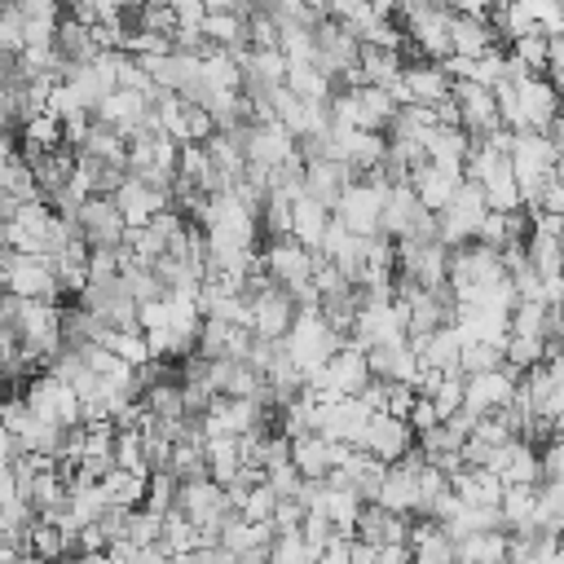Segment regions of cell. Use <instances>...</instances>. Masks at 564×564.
<instances>
[{
	"label": "cell",
	"mask_w": 564,
	"mask_h": 564,
	"mask_svg": "<svg viewBox=\"0 0 564 564\" xmlns=\"http://www.w3.org/2000/svg\"><path fill=\"white\" fill-rule=\"evenodd\" d=\"M203 0H172V23L177 27H199L203 23Z\"/></svg>",
	"instance_id": "cell-49"
},
{
	"label": "cell",
	"mask_w": 564,
	"mask_h": 564,
	"mask_svg": "<svg viewBox=\"0 0 564 564\" xmlns=\"http://www.w3.org/2000/svg\"><path fill=\"white\" fill-rule=\"evenodd\" d=\"M406 428H410L415 437L428 432V428H437V410H432L428 397H415V406H410V415H406Z\"/></svg>",
	"instance_id": "cell-48"
},
{
	"label": "cell",
	"mask_w": 564,
	"mask_h": 564,
	"mask_svg": "<svg viewBox=\"0 0 564 564\" xmlns=\"http://www.w3.org/2000/svg\"><path fill=\"white\" fill-rule=\"evenodd\" d=\"M428 402H432V410H437V424H445L450 415H459V406H463V375H445L441 388H437Z\"/></svg>",
	"instance_id": "cell-36"
},
{
	"label": "cell",
	"mask_w": 564,
	"mask_h": 564,
	"mask_svg": "<svg viewBox=\"0 0 564 564\" xmlns=\"http://www.w3.org/2000/svg\"><path fill=\"white\" fill-rule=\"evenodd\" d=\"M273 507H278V498L269 494V485H260V489H247L238 516H242L247 524H269V520H273Z\"/></svg>",
	"instance_id": "cell-37"
},
{
	"label": "cell",
	"mask_w": 564,
	"mask_h": 564,
	"mask_svg": "<svg viewBox=\"0 0 564 564\" xmlns=\"http://www.w3.org/2000/svg\"><path fill=\"white\" fill-rule=\"evenodd\" d=\"M538 362H542V340L507 336V345H503V366H511L516 375H524V371H533Z\"/></svg>",
	"instance_id": "cell-32"
},
{
	"label": "cell",
	"mask_w": 564,
	"mask_h": 564,
	"mask_svg": "<svg viewBox=\"0 0 564 564\" xmlns=\"http://www.w3.org/2000/svg\"><path fill=\"white\" fill-rule=\"evenodd\" d=\"M98 349H106L111 358H120L124 366H146L150 362V353H146V340H142V331H106V340L98 345Z\"/></svg>",
	"instance_id": "cell-26"
},
{
	"label": "cell",
	"mask_w": 564,
	"mask_h": 564,
	"mask_svg": "<svg viewBox=\"0 0 564 564\" xmlns=\"http://www.w3.org/2000/svg\"><path fill=\"white\" fill-rule=\"evenodd\" d=\"M177 485H185V481H203L207 476V459H203V445H194V441H177L172 445V454H168V467H163Z\"/></svg>",
	"instance_id": "cell-23"
},
{
	"label": "cell",
	"mask_w": 564,
	"mask_h": 564,
	"mask_svg": "<svg viewBox=\"0 0 564 564\" xmlns=\"http://www.w3.org/2000/svg\"><path fill=\"white\" fill-rule=\"evenodd\" d=\"M133 32H155V36H172L177 23H172V5H142L137 10V27Z\"/></svg>",
	"instance_id": "cell-40"
},
{
	"label": "cell",
	"mask_w": 564,
	"mask_h": 564,
	"mask_svg": "<svg viewBox=\"0 0 564 564\" xmlns=\"http://www.w3.org/2000/svg\"><path fill=\"white\" fill-rule=\"evenodd\" d=\"M111 203H115V212H120V221H124L128 229H142L155 212L172 207V203H168V194H159V190H150V185L133 181V177H124V185L111 194Z\"/></svg>",
	"instance_id": "cell-8"
},
{
	"label": "cell",
	"mask_w": 564,
	"mask_h": 564,
	"mask_svg": "<svg viewBox=\"0 0 564 564\" xmlns=\"http://www.w3.org/2000/svg\"><path fill=\"white\" fill-rule=\"evenodd\" d=\"M229 137L238 142L242 159L251 168H264V172H273V168H282L287 159H296V137L282 128V124H242Z\"/></svg>",
	"instance_id": "cell-2"
},
{
	"label": "cell",
	"mask_w": 564,
	"mask_h": 564,
	"mask_svg": "<svg viewBox=\"0 0 564 564\" xmlns=\"http://www.w3.org/2000/svg\"><path fill=\"white\" fill-rule=\"evenodd\" d=\"M89 282H111L120 278V247H89Z\"/></svg>",
	"instance_id": "cell-39"
},
{
	"label": "cell",
	"mask_w": 564,
	"mask_h": 564,
	"mask_svg": "<svg viewBox=\"0 0 564 564\" xmlns=\"http://www.w3.org/2000/svg\"><path fill=\"white\" fill-rule=\"evenodd\" d=\"M111 459L120 472H133V476H150L146 472V459H142V432H115L111 441Z\"/></svg>",
	"instance_id": "cell-28"
},
{
	"label": "cell",
	"mask_w": 564,
	"mask_h": 564,
	"mask_svg": "<svg viewBox=\"0 0 564 564\" xmlns=\"http://www.w3.org/2000/svg\"><path fill=\"white\" fill-rule=\"evenodd\" d=\"M402 84L410 93L415 106H432L441 98H450V80L441 76L437 63H419V67H402Z\"/></svg>",
	"instance_id": "cell-14"
},
{
	"label": "cell",
	"mask_w": 564,
	"mask_h": 564,
	"mask_svg": "<svg viewBox=\"0 0 564 564\" xmlns=\"http://www.w3.org/2000/svg\"><path fill=\"white\" fill-rule=\"evenodd\" d=\"M301 538H305V546H314V551H323L331 538H336V529H331V520L323 516V511H305V524H301Z\"/></svg>",
	"instance_id": "cell-44"
},
{
	"label": "cell",
	"mask_w": 564,
	"mask_h": 564,
	"mask_svg": "<svg viewBox=\"0 0 564 564\" xmlns=\"http://www.w3.org/2000/svg\"><path fill=\"white\" fill-rule=\"evenodd\" d=\"M384 199H388V181H384L380 172H366L362 181H353V185H345V190H340V199H336L331 216H336L353 238H375Z\"/></svg>",
	"instance_id": "cell-1"
},
{
	"label": "cell",
	"mask_w": 564,
	"mask_h": 564,
	"mask_svg": "<svg viewBox=\"0 0 564 564\" xmlns=\"http://www.w3.org/2000/svg\"><path fill=\"white\" fill-rule=\"evenodd\" d=\"M516 380L520 375L511 366H498L489 375H463V406L459 410H467L472 419H485V415L503 410L511 402V393H516Z\"/></svg>",
	"instance_id": "cell-3"
},
{
	"label": "cell",
	"mask_w": 564,
	"mask_h": 564,
	"mask_svg": "<svg viewBox=\"0 0 564 564\" xmlns=\"http://www.w3.org/2000/svg\"><path fill=\"white\" fill-rule=\"evenodd\" d=\"M292 467L301 472V481H323L331 467H327V441L318 432H305L292 441Z\"/></svg>",
	"instance_id": "cell-19"
},
{
	"label": "cell",
	"mask_w": 564,
	"mask_h": 564,
	"mask_svg": "<svg viewBox=\"0 0 564 564\" xmlns=\"http://www.w3.org/2000/svg\"><path fill=\"white\" fill-rule=\"evenodd\" d=\"M260 264H264V273L278 282V287H305V282L314 278V251L309 247H301V242H292V238H278V242H269L264 247V256H260Z\"/></svg>",
	"instance_id": "cell-4"
},
{
	"label": "cell",
	"mask_w": 564,
	"mask_h": 564,
	"mask_svg": "<svg viewBox=\"0 0 564 564\" xmlns=\"http://www.w3.org/2000/svg\"><path fill=\"white\" fill-rule=\"evenodd\" d=\"M172 503H177V481H172L168 472H150V476H146V498H142V507H146L150 516H168Z\"/></svg>",
	"instance_id": "cell-30"
},
{
	"label": "cell",
	"mask_w": 564,
	"mask_h": 564,
	"mask_svg": "<svg viewBox=\"0 0 564 564\" xmlns=\"http://www.w3.org/2000/svg\"><path fill=\"white\" fill-rule=\"evenodd\" d=\"M292 323H296V305H292V292L287 287H269L264 296L251 301V336L256 340L278 345L282 336L292 331Z\"/></svg>",
	"instance_id": "cell-6"
},
{
	"label": "cell",
	"mask_w": 564,
	"mask_h": 564,
	"mask_svg": "<svg viewBox=\"0 0 564 564\" xmlns=\"http://www.w3.org/2000/svg\"><path fill=\"white\" fill-rule=\"evenodd\" d=\"M269 542H273V524H247L238 511L221 524V551H229L234 560L256 551V546H269Z\"/></svg>",
	"instance_id": "cell-17"
},
{
	"label": "cell",
	"mask_w": 564,
	"mask_h": 564,
	"mask_svg": "<svg viewBox=\"0 0 564 564\" xmlns=\"http://www.w3.org/2000/svg\"><path fill=\"white\" fill-rule=\"evenodd\" d=\"M282 89L296 93L301 102H327V98L336 93V84H331L323 71H314V67H296V71H287V80H282Z\"/></svg>",
	"instance_id": "cell-24"
},
{
	"label": "cell",
	"mask_w": 564,
	"mask_h": 564,
	"mask_svg": "<svg viewBox=\"0 0 564 564\" xmlns=\"http://www.w3.org/2000/svg\"><path fill=\"white\" fill-rule=\"evenodd\" d=\"M327 221H331V212H327V207H318L314 199H305V194H301V199H292V242H301V247L318 251Z\"/></svg>",
	"instance_id": "cell-16"
},
{
	"label": "cell",
	"mask_w": 564,
	"mask_h": 564,
	"mask_svg": "<svg viewBox=\"0 0 564 564\" xmlns=\"http://www.w3.org/2000/svg\"><path fill=\"white\" fill-rule=\"evenodd\" d=\"M23 142H32L36 150H58L63 146V124L58 120H49V115H36V120H27L23 124Z\"/></svg>",
	"instance_id": "cell-35"
},
{
	"label": "cell",
	"mask_w": 564,
	"mask_h": 564,
	"mask_svg": "<svg viewBox=\"0 0 564 564\" xmlns=\"http://www.w3.org/2000/svg\"><path fill=\"white\" fill-rule=\"evenodd\" d=\"M318 555L323 551L305 546L301 533H273V542H269V564H318Z\"/></svg>",
	"instance_id": "cell-27"
},
{
	"label": "cell",
	"mask_w": 564,
	"mask_h": 564,
	"mask_svg": "<svg viewBox=\"0 0 564 564\" xmlns=\"http://www.w3.org/2000/svg\"><path fill=\"white\" fill-rule=\"evenodd\" d=\"M19 498V485H14V472L5 467V472H0V507H10Z\"/></svg>",
	"instance_id": "cell-50"
},
{
	"label": "cell",
	"mask_w": 564,
	"mask_h": 564,
	"mask_svg": "<svg viewBox=\"0 0 564 564\" xmlns=\"http://www.w3.org/2000/svg\"><path fill=\"white\" fill-rule=\"evenodd\" d=\"M323 375H327V384L340 393V397H358L366 384H371V366H366V353L358 349V345H340L336 353H331V362L323 366Z\"/></svg>",
	"instance_id": "cell-9"
},
{
	"label": "cell",
	"mask_w": 564,
	"mask_h": 564,
	"mask_svg": "<svg viewBox=\"0 0 564 564\" xmlns=\"http://www.w3.org/2000/svg\"><path fill=\"white\" fill-rule=\"evenodd\" d=\"M516 102H520V120H524V128H529V133H542V128H546V120H555V115H560V93H555L542 76L520 80V84H516Z\"/></svg>",
	"instance_id": "cell-10"
},
{
	"label": "cell",
	"mask_w": 564,
	"mask_h": 564,
	"mask_svg": "<svg viewBox=\"0 0 564 564\" xmlns=\"http://www.w3.org/2000/svg\"><path fill=\"white\" fill-rule=\"evenodd\" d=\"M507 560V533H467L454 542V564H503Z\"/></svg>",
	"instance_id": "cell-18"
},
{
	"label": "cell",
	"mask_w": 564,
	"mask_h": 564,
	"mask_svg": "<svg viewBox=\"0 0 564 564\" xmlns=\"http://www.w3.org/2000/svg\"><path fill=\"white\" fill-rule=\"evenodd\" d=\"M415 388L410 384H388V393H384V415L388 419H402L406 424V415H410V406H415Z\"/></svg>",
	"instance_id": "cell-45"
},
{
	"label": "cell",
	"mask_w": 564,
	"mask_h": 564,
	"mask_svg": "<svg viewBox=\"0 0 564 564\" xmlns=\"http://www.w3.org/2000/svg\"><path fill=\"white\" fill-rule=\"evenodd\" d=\"M199 32H203V41L216 45V49H229V45H242V41H247V36H242V19L234 14V5H229V10H207L203 23H199Z\"/></svg>",
	"instance_id": "cell-20"
},
{
	"label": "cell",
	"mask_w": 564,
	"mask_h": 564,
	"mask_svg": "<svg viewBox=\"0 0 564 564\" xmlns=\"http://www.w3.org/2000/svg\"><path fill=\"white\" fill-rule=\"evenodd\" d=\"M27 555H36L41 564H58V560H67V538H63L54 524L36 520V524L27 529Z\"/></svg>",
	"instance_id": "cell-25"
},
{
	"label": "cell",
	"mask_w": 564,
	"mask_h": 564,
	"mask_svg": "<svg viewBox=\"0 0 564 564\" xmlns=\"http://www.w3.org/2000/svg\"><path fill=\"white\" fill-rule=\"evenodd\" d=\"M472 441H481V445L498 450V445H507V441H511V432H507V424H503L498 415H485V419H476V428H472Z\"/></svg>",
	"instance_id": "cell-46"
},
{
	"label": "cell",
	"mask_w": 564,
	"mask_h": 564,
	"mask_svg": "<svg viewBox=\"0 0 564 564\" xmlns=\"http://www.w3.org/2000/svg\"><path fill=\"white\" fill-rule=\"evenodd\" d=\"M142 406L150 410V419H185L181 415V388L177 384H155L142 393Z\"/></svg>",
	"instance_id": "cell-29"
},
{
	"label": "cell",
	"mask_w": 564,
	"mask_h": 564,
	"mask_svg": "<svg viewBox=\"0 0 564 564\" xmlns=\"http://www.w3.org/2000/svg\"><path fill=\"white\" fill-rule=\"evenodd\" d=\"M459 353H463V340L454 336V327H437L428 336V349H424V362L419 366H437L445 375H459Z\"/></svg>",
	"instance_id": "cell-21"
},
{
	"label": "cell",
	"mask_w": 564,
	"mask_h": 564,
	"mask_svg": "<svg viewBox=\"0 0 564 564\" xmlns=\"http://www.w3.org/2000/svg\"><path fill=\"white\" fill-rule=\"evenodd\" d=\"M349 564H375V546L353 542V546H349Z\"/></svg>",
	"instance_id": "cell-51"
},
{
	"label": "cell",
	"mask_w": 564,
	"mask_h": 564,
	"mask_svg": "<svg viewBox=\"0 0 564 564\" xmlns=\"http://www.w3.org/2000/svg\"><path fill=\"white\" fill-rule=\"evenodd\" d=\"M76 229H80V242L84 247H120L124 242V221L115 212L111 199H84L80 212H76Z\"/></svg>",
	"instance_id": "cell-7"
},
{
	"label": "cell",
	"mask_w": 564,
	"mask_h": 564,
	"mask_svg": "<svg viewBox=\"0 0 564 564\" xmlns=\"http://www.w3.org/2000/svg\"><path fill=\"white\" fill-rule=\"evenodd\" d=\"M10 533V520H5V507H0V538H5Z\"/></svg>",
	"instance_id": "cell-52"
},
{
	"label": "cell",
	"mask_w": 564,
	"mask_h": 564,
	"mask_svg": "<svg viewBox=\"0 0 564 564\" xmlns=\"http://www.w3.org/2000/svg\"><path fill=\"white\" fill-rule=\"evenodd\" d=\"M358 181V172L349 168V163H336V159H323V163H305V199H314L318 207H336V199H340V190L345 185H353Z\"/></svg>",
	"instance_id": "cell-11"
},
{
	"label": "cell",
	"mask_w": 564,
	"mask_h": 564,
	"mask_svg": "<svg viewBox=\"0 0 564 564\" xmlns=\"http://www.w3.org/2000/svg\"><path fill=\"white\" fill-rule=\"evenodd\" d=\"M287 463H292V441H287V437H278V432H269V437L260 441L256 467H260V472H273V467H287Z\"/></svg>",
	"instance_id": "cell-38"
},
{
	"label": "cell",
	"mask_w": 564,
	"mask_h": 564,
	"mask_svg": "<svg viewBox=\"0 0 564 564\" xmlns=\"http://www.w3.org/2000/svg\"><path fill=\"white\" fill-rule=\"evenodd\" d=\"M264 485H269V494L273 498H296V489H301V472L287 463V467H273V472H264Z\"/></svg>",
	"instance_id": "cell-47"
},
{
	"label": "cell",
	"mask_w": 564,
	"mask_h": 564,
	"mask_svg": "<svg viewBox=\"0 0 564 564\" xmlns=\"http://www.w3.org/2000/svg\"><path fill=\"white\" fill-rule=\"evenodd\" d=\"M375 503H380V507H384L388 516L415 520V507H419V489H415V476H406V472L388 467V476H384V485H380Z\"/></svg>",
	"instance_id": "cell-15"
},
{
	"label": "cell",
	"mask_w": 564,
	"mask_h": 564,
	"mask_svg": "<svg viewBox=\"0 0 564 564\" xmlns=\"http://www.w3.org/2000/svg\"><path fill=\"white\" fill-rule=\"evenodd\" d=\"M49 221H54V212H49V203H23L19 207V216H14V225L19 229H27L36 242L45 238V229H49Z\"/></svg>",
	"instance_id": "cell-41"
},
{
	"label": "cell",
	"mask_w": 564,
	"mask_h": 564,
	"mask_svg": "<svg viewBox=\"0 0 564 564\" xmlns=\"http://www.w3.org/2000/svg\"><path fill=\"white\" fill-rule=\"evenodd\" d=\"M538 533H560L564 529V485H538L533 498V520Z\"/></svg>",
	"instance_id": "cell-22"
},
{
	"label": "cell",
	"mask_w": 564,
	"mask_h": 564,
	"mask_svg": "<svg viewBox=\"0 0 564 564\" xmlns=\"http://www.w3.org/2000/svg\"><path fill=\"white\" fill-rule=\"evenodd\" d=\"M445 36H450V54L454 58H481L485 49H498V41H494V32L481 23V19H467V14H459L454 5H450V23H445Z\"/></svg>",
	"instance_id": "cell-12"
},
{
	"label": "cell",
	"mask_w": 564,
	"mask_h": 564,
	"mask_svg": "<svg viewBox=\"0 0 564 564\" xmlns=\"http://www.w3.org/2000/svg\"><path fill=\"white\" fill-rule=\"evenodd\" d=\"M273 533H301V524H305V507L296 503V498H278V507H273Z\"/></svg>",
	"instance_id": "cell-42"
},
{
	"label": "cell",
	"mask_w": 564,
	"mask_h": 564,
	"mask_svg": "<svg viewBox=\"0 0 564 564\" xmlns=\"http://www.w3.org/2000/svg\"><path fill=\"white\" fill-rule=\"evenodd\" d=\"M159 524H163V516H150L146 507H137V511H128L124 542H133L137 551H146V546H155V542H159Z\"/></svg>",
	"instance_id": "cell-34"
},
{
	"label": "cell",
	"mask_w": 564,
	"mask_h": 564,
	"mask_svg": "<svg viewBox=\"0 0 564 564\" xmlns=\"http://www.w3.org/2000/svg\"><path fill=\"white\" fill-rule=\"evenodd\" d=\"M560 476H564V450L560 441H551L538 450V485H560Z\"/></svg>",
	"instance_id": "cell-43"
},
{
	"label": "cell",
	"mask_w": 564,
	"mask_h": 564,
	"mask_svg": "<svg viewBox=\"0 0 564 564\" xmlns=\"http://www.w3.org/2000/svg\"><path fill=\"white\" fill-rule=\"evenodd\" d=\"M424 207H419V199H415V190L410 185H393L388 190V199H384V207H380V238H388V242H397V238H406V229H410V221L419 216Z\"/></svg>",
	"instance_id": "cell-13"
},
{
	"label": "cell",
	"mask_w": 564,
	"mask_h": 564,
	"mask_svg": "<svg viewBox=\"0 0 564 564\" xmlns=\"http://www.w3.org/2000/svg\"><path fill=\"white\" fill-rule=\"evenodd\" d=\"M177 177L203 190V181L212 177V159H207V150H203V146H177Z\"/></svg>",
	"instance_id": "cell-31"
},
{
	"label": "cell",
	"mask_w": 564,
	"mask_h": 564,
	"mask_svg": "<svg viewBox=\"0 0 564 564\" xmlns=\"http://www.w3.org/2000/svg\"><path fill=\"white\" fill-rule=\"evenodd\" d=\"M503 366V349H489V345H463L459 353V375H489Z\"/></svg>",
	"instance_id": "cell-33"
},
{
	"label": "cell",
	"mask_w": 564,
	"mask_h": 564,
	"mask_svg": "<svg viewBox=\"0 0 564 564\" xmlns=\"http://www.w3.org/2000/svg\"><path fill=\"white\" fill-rule=\"evenodd\" d=\"M410 445H415V432H410L402 419L371 415L353 450H362V454H371V459H380V463H388V467H393V463H397V459H402Z\"/></svg>",
	"instance_id": "cell-5"
}]
</instances>
